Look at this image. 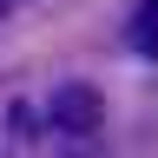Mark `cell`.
Returning <instances> with one entry per match:
<instances>
[{
  "instance_id": "obj_2",
  "label": "cell",
  "mask_w": 158,
  "mask_h": 158,
  "mask_svg": "<svg viewBox=\"0 0 158 158\" xmlns=\"http://www.w3.org/2000/svg\"><path fill=\"white\" fill-rule=\"evenodd\" d=\"M125 40L145 59H158V0H132V20H125Z\"/></svg>"
},
{
  "instance_id": "obj_3",
  "label": "cell",
  "mask_w": 158,
  "mask_h": 158,
  "mask_svg": "<svg viewBox=\"0 0 158 158\" xmlns=\"http://www.w3.org/2000/svg\"><path fill=\"white\" fill-rule=\"evenodd\" d=\"M7 132H13V138H33V132H40V112L27 106V99H13V106H7Z\"/></svg>"
},
{
  "instance_id": "obj_1",
  "label": "cell",
  "mask_w": 158,
  "mask_h": 158,
  "mask_svg": "<svg viewBox=\"0 0 158 158\" xmlns=\"http://www.w3.org/2000/svg\"><path fill=\"white\" fill-rule=\"evenodd\" d=\"M46 118H53V132L92 138L99 125H106V99H99V86H86V79H66V86H53V99H46Z\"/></svg>"
}]
</instances>
